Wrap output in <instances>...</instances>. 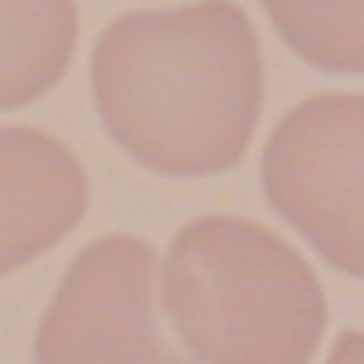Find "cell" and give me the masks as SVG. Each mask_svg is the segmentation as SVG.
Wrapping results in <instances>:
<instances>
[{"label":"cell","instance_id":"1","mask_svg":"<svg viewBox=\"0 0 364 364\" xmlns=\"http://www.w3.org/2000/svg\"><path fill=\"white\" fill-rule=\"evenodd\" d=\"M101 125L164 178H211L245 159L264 110V58L230 0L110 19L91 53Z\"/></svg>","mask_w":364,"mask_h":364},{"label":"cell","instance_id":"2","mask_svg":"<svg viewBox=\"0 0 364 364\" xmlns=\"http://www.w3.org/2000/svg\"><path fill=\"white\" fill-rule=\"evenodd\" d=\"M164 311L197 364H311L326 292L269 225L197 216L164 259Z\"/></svg>","mask_w":364,"mask_h":364},{"label":"cell","instance_id":"3","mask_svg":"<svg viewBox=\"0 0 364 364\" xmlns=\"http://www.w3.org/2000/svg\"><path fill=\"white\" fill-rule=\"evenodd\" d=\"M264 197L331 269L364 278V96L292 106L264 144Z\"/></svg>","mask_w":364,"mask_h":364},{"label":"cell","instance_id":"4","mask_svg":"<svg viewBox=\"0 0 364 364\" xmlns=\"http://www.w3.org/2000/svg\"><path fill=\"white\" fill-rule=\"evenodd\" d=\"M34 364H197L159 326V255L149 240H91L38 321Z\"/></svg>","mask_w":364,"mask_h":364},{"label":"cell","instance_id":"5","mask_svg":"<svg viewBox=\"0 0 364 364\" xmlns=\"http://www.w3.org/2000/svg\"><path fill=\"white\" fill-rule=\"evenodd\" d=\"M87 197V173L63 139L0 125V278L73 235Z\"/></svg>","mask_w":364,"mask_h":364},{"label":"cell","instance_id":"6","mask_svg":"<svg viewBox=\"0 0 364 364\" xmlns=\"http://www.w3.org/2000/svg\"><path fill=\"white\" fill-rule=\"evenodd\" d=\"M77 53V0H0V110L38 101Z\"/></svg>","mask_w":364,"mask_h":364},{"label":"cell","instance_id":"7","mask_svg":"<svg viewBox=\"0 0 364 364\" xmlns=\"http://www.w3.org/2000/svg\"><path fill=\"white\" fill-rule=\"evenodd\" d=\"M292 53L321 73H364V0H264Z\"/></svg>","mask_w":364,"mask_h":364},{"label":"cell","instance_id":"8","mask_svg":"<svg viewBox=\"0 0 364 364\" xmlns=\"http://www.w3.org/2000/svg\"><path fill=\"white\" fill-rule=\"evenodd\" d=\"M326 364H364V331H341Z\"/></svg>","mask_w":364,"mask_h":364}]
</instances>
